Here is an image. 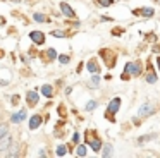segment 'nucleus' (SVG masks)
Segmentation results:
<instances>
[{
    "label": "nucleus",
    "mask_w": 160,
    "mask_h": 158,
    "mask_svg": "<svg viewBox=\"0 0 160 158\" xmlns=\"http://www.w3.org/2000/svg\"><path fill=\"white\" fill-rule=\"evenodd\" d=\"M126 72H129V74H133V76H140L141 74V62H129L127 65H126Z\"/></svg>",
    "instance_id": "obj_1"
},
{
    "label": "nucleus",
    "mask_w": 160,
    "mask_h": 158,
    "mask_svg": "<svg viewBox=\"0 0 160 158\" xmlns=\"http://www.w3.org/2000/svg\"><path fill=\"white\" fill-rule=\"evenodd\" d=\"M100 55H102L103 60H107V67H114V64H115V55H112L110 50H102Z\"/></svg>",
    "instance_id": "obj_2"
},
{
    "label": "nucleus",
    "mask_w": 160,
    "mask_h": 158,
    "mask_svg": "<svg viewBox=\"0 0 160 158\" xmlns=\"http://www.w3.org/2000/svg\"><path fill=\"white\" fill-rule=\"evenodd\" d=\"M10 144H12V138H10V134L7 132L5 136L0 138V151H7V150L10 148Z\"/></svg>",
    "instance_id": "obj_3"
},
{
    "label": "nucleus",
    "mask_w": 160,
    "mask_h": 158,
    "mask_svg": "<svg viewBox=\"0 0 160 158\" xmlns=\"http://www.w3.org/2000/svg\"><path fill=\"white\" fill-rule=\"evenodd\" d=\"M152 114H153V107L150 103H145V105H141V108L138 112V117H146V115H152Z\"/></svg>",
    "instance_id": "obj_4"
},
{
    "label": "nucleus",
    "mask_w": 160,
    "mask_h": 158,
    "mask_svg": "<svg viewBox=\"0 0 160 158\" xmlns=\"http://www.w3.org/2000/svg\"><path fill=\"white\" fill-rule=\"evenodd\" d=\"M29 38L33 40L36 45H41V43H45V35H43V33H40V31H33V33L29 35Z\"/></svg>",
    "instance_id": "obj_5"
},
{
    "label": "nucleus",
    "mask_w": 160,
    "mask_h": 158,
    "mask_svg": "<svg viewBox=\"0 0 160 158\" xmlns=\"http://www.w3.org/2000/svg\"><path fill=\"white\" fill-rule=\"evenodd\" d=\"M119 107H121V98H114L108 103V108H107V110H108L110 114H115V112L119 110Z\"/></svg>",
    "instance_id": "obj_6"
},
{
    "label": "nucleus",
    "mask_w": 160,
    "mask_h": 158,
    "mask_svg": "<svg viewBox=\"0 0 160 158\" xmlns=\"http://www.w3.org/2000/svg\"><path fill=\"white\" fill-rule=\"evenodd\" d=\"M86 141H88V144L91 146L93 151H100V150H102V141H100V139H93V141H91L89 138H86Z\"/></svg>",
    "instance_id": "obj_7"
},
{
    "label": "nucleus",
    "mask_w": 160,
    "mask_h": 158,
    "mask_svg": "<svg viewBox=\"0 0 160 158\" xmlns=\"http://www.w3.org/2000/svg\"><path fill=\"white\" fill-rule=\"evenodd\" d=\"M40 125H41V117L40 115H33V117L29 119V129H36Z\"/></svg>",
    "instance_id": "obj_8"
},
{
    "label": "nucleus",
    "mask_w": 160,
    "mask_h": 158,
    "mask_svg": "<svg viewBox=\"0 0 160 158\" xmlns=\"http://www.w3.org/2000/svg\"><path fill=\"white\" fill-rule=\"evenodd\" d=\"M60 10H62V12H64L67 17H74V10H72V9L69 7V5H67V3H64V2L60 3Z\"/></svg>",
    "instance_id": "obj_9"
},
{
    "label": "nucleus",
    "mask_w": 160,
    "mask_h": 158,
    "mask_svg": "<svg viewBox=\"0 0 160 158\" xmlns=\"http://www.w3.org/2000/svg\"><path fill=\"white\" fill-rule=\"evenodd\" d=\"M38 98H40V96H38V93H36V91H29V93H28V103H29L31 107L38 103Z\"/></svg>",
    "instance_id": "obj_10"
},
{
    "label": "nucleus",
    "mask_w": 160,
    "mask_h": 158,
    "mask_svg": "<svg viewBox=\"0 0 160 158\" xmlns=\"http://www.w3.org/2000/svg\"><path fill=\"white\" fill-rule=\"evenodd\" d=\"M88 71H89V72H93V74H96V72L100 71V67L96 65V62H95L93 59H91V60L88 62Z\"/></svg>",
    "instance_id": "obj_11"
},
{
    "label": "nucleus",
    "mask_w": 160,
    "mask_h": 158,
    "mask_svg": "<svg viewBox=\"0 0 160 158\" xmlns=\"http://www.w3.org/2000/svg\"><path fill=\"white\" fill-rule=\"evenodd\" d=\"M7 151H9V153H7L9 157H19V148H17V144H14V146H10V148H9Z\"/></svg>",
    "instance_id": "obj_12"
},
{
    "label": "nucleus",
    "mask_w": 160,
    "mask_h": 158,
    "mask_svg": "<svg viewBox=\"0 0 160 158\" xmlns=\"http://www.w3.org/2000/svg\"><path fill=\"white\" fill-rule=\"evenodd\" d=\"M41 93H43L45 96H48V98H50V96H52V93H53L52 86H48V84H45V86L41 88Z\"/></svg>",
    "instance_id": "obj_13"
},
{
    "label": "nucleus",
    "mask_w": 160,
    "mask_h": 158,
    "mask_svg": "<svg viewBox=\"0 0 160 158\" xmlns=\"http://www.w3.org/2000/svg\"><path fill=\"white\" fill-rule=\"evenodd\" d=\"M146 82H157V74H155L153 71H150V72L146 74Z\"/></svg>",
    "instance_id": "obj_14"
},
{
    "label": "nucleus",
    "mask_w": 160,
    "mask_h": 158,
    "mask_svg": "<svg viewBox=\"0 0 160 158\" xmlns=\"http://www.w3.org/2000/svg\"><path fill=\"white\" fill-rule=\"evenodd\" d=\"M102 155H103V157H110V155H112V146H110V144H105V146H103Z\"/></svg>",
    "instance_id": "obj_15"
},
{
    "label": "nucleus",
    "mask_w": 160,
    "mask_h": 158,
    "mask_svg": "<svg viewBox=\"0 0 160 158\" xmlns=\"http://www.w3.org/2000/svg\"><path fill=\"white\" fill-rule=\"evenodd\" d=\"M7 132H9V125H7V124H0V138L5 136Z\"/></svg>",
    "instance_id": "obj_16"
},
{
    "label": "nucleus",
    "mask_w": 160,
    "mask_h": 158,
    "mask_svg": "<svg viewBox=\"0 0 160 158\" xmlns=\"http://www.w3.org/2000/svg\"><path fill=\"white\" fill-rule=\"evenodd\" d=\"M155 138H157L155 134H148V136H141L138 143H145V141H152V139H155Z\"/></svg>",
    "instance_id": "obj_17"
},
{
    "label": "nucleus",
    "mask_w": 160,
    "mask_h": 158,
    "mask_svg": "<svg viewBox=\"0 0 160 158\" xmlns=\"http://www.w3.org/2000/svg\"><path fill=\"white\" fill-rule=\"evenodd\" d=\"M98 82H100L98 76H93V78H91V82H89V86H91V88H96V86H98Z\"/></svg>",
    "instance_id": "obj_18"
},
{
    "label": "nucleus",
    "mask_w": 160,
    "mask_h": 158,
    "mask_svg": "<svg viewBox=\"0 0 160 158\" xmlns=\"http://www.w3.org/2000/svg\"><path fill=\"white\" fill-rule=\"evenodd\" d=\"M33 19L38 21V22H45V21H47V17H45L43 14H35V16H33Z\"/></svg>",
    "instance_id": "obj_19"
},
{
    "label": "nucleus",
    "mask_w": 160,
    "mask_h": 158,
    "mask_svg": "<svg viewBox=\"0 0 160 158\" xmlns=\"http://www.w3.org/2000/svg\"><path fill=\"white\" fill-rule=\"evenodd\" d=\"M67 151H66V146H59L57 148V157H64Z\"/></svg>",
    "instance_id": "obj_20"
},
{
    "label": "nucleus",
    "mask_w": 160,
    "mask_h": 158,
    "mask_svg": "<svg viewBox=\"0 0 160 158\" xmlns=\"http://www.w3.org/2000/svg\"><path fill=\"white\" fill-rule=\"evenodd\" d=\"M76 153H78L79 157H85V155H86V148H85V146H78V151H76Z\"/></svg>",
    "instance_id": "obj_21"
},
{
    "label": "nucleus",
    "mask_w": 160,
    "mask_h": 158,
    "mask_svg": "<svg viewBox=\"0 0 160 158\" xmlns=\"http://www.w3.org/2000/svg\"><path fill=\"white\" fill-rule=\"evenodd\" d=\"M98 3H100V5H103V7H108V5H112V3H114V0H98Z\"/></svg>",
    "instance_id": "obj_22"
},
{
    "label": "nucleus",
    "mask_w": 160,
    "mask_h": 158,
    "mask_svg": "<svg viewBox=\"0 0 160 158\" xmlns=\"http://www.w3.org/2000/svg\"><path fill=\"white\" fill-rule=\"evenodd\" d=\"M47 55H48V57H50V59H57V52H55V50H53V48H50V50H48V52H47Z\"/></svg>",
    "instance_id": "obj_23"
},
{
    "label": "nucleus",
    "mask_w": 160,
    "mask_h": 158,
    "mask_svg": "<svg viewBox=\"0 0 160 158\" xmlns=\"http://www.w3.org/2000/svg\"><path fill=\"white\" fill-rule=\"evenodd\" d=\"M93 108H96V101H88L86 110H93Z\"/></svg>",
    "instance_id": "obj_24"
},
{
    "label": "nucleus",
    "mask_w": 160,
    "mask_h": 158,
    "mask_svg": "<svg viewBox=\"0 0 160 158\" xmlns=\"http://www.w3.org/2000/svg\"><path fill=\"white\" fill-rule=\"evenodd\" d=\"M59 60H60V64H67V62H69V57H67V55H60Z\"/></svg>",
    "instance_id": "obj_25"
},
{
    "label": "nucleus",
    "mask_w": 160,
    "mask_h": 158,
    "mask_svg": "<svg viewBox=\"0 0 160 158\" xmlns=\"http://www.w3.org/2000/svg\"><path fill=\"white\" fill-rule=\"evenodd\" d=\"M52 36H57V38H62L64 36V31H53Z\"/></svg>",
    "instance_id": "obj_26"
},
{
    "label": "nucleus",
    "mask_w": 160,
    "mask_h": 158,
    "mask_svg": "<svg viewBox=\"0 0 160 158\" xmlns=\"http://www.w3.org/2000/svg\"><path fill=\"white\" fill-rule=\"evenodd\" d=\"M26 117H28L26 110H21V112H19V119H26Z\"/></svg>",
    "instance_id": "obj_27"
},
{
    "label": "nucleus",
    "mask_w": 160,
    "mask_h": 158,
    "mask_svg": "<svg viewBox=\"0 0 160 158\" xmlns=\"http://www.w3.org/2000/svg\"><path fill=\"white\" fill-rule=\"evenodd\" d=\"M79 134H78V132H76V134H74V138H72V141H74V143H78V141H79Z\"/></svg>",
    "instance_id": "obj_28"
},
{
    "label": "nucleus",
    "mask_w": 160,
    "mask_h": 158,
    "mask_svg": "<svg viewBox=\"0 0 160 158\" xmlns=\"http://www.w3.org/2000/svg\"><path fill=\"white\" fill-rule=\"evenodd\" d=\"M112 33H114V35H121V33H122V29H114Z\"/></svg>",
    "instance_id": "obj_29"
},
{
    "label": "nucleus",
    "mask_w": 160,
    "mask_h": 158,
    "mask_svg": "<svg viewBox=\"0 0 160 158\" xmlns=\"http://www.w3.org/2000/svg\"><path fill=\"white\" fill-rule=\"evenodd\" d=\"M19 120V115H12V122H17Z\"/></svg>",
    "instance_id": "obj_30"
},
{
    "label": "nucleus",
    "mask_w": 160,
    "mask_h": 158,
    "mask_svg": "<svg viewBox=\"0 0 160 158\" xmlns=\"http://www.w3.org/2000/svg\"><path fill=\"white\" fill-rule=\"evenodd\" d=\"M157 65H159V69H160V57L157 59Z\"/></svg>",
    "instance_id": "obj_31"
},
{
    "label": "nucleus",
    "mask_w": 160,
    "mask_h": 158,
    "mask_svg": "<svg viewBox=\"0 0 160 158\" xmlns=\"http://www.w3.org/2000/svg\"><path fill=\"white\" fill-rule=\"evenodd\" d=\"M0 57H2V50H0Z\"/></svg>",
    "instance_id": "obj_32"
}]
</instances>
